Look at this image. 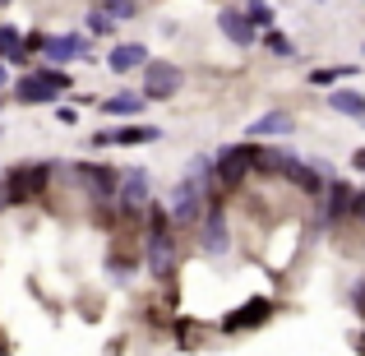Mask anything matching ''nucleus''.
Here are the masks:
<instances>
[{"label": "nucleus", "instance_id": "1", "mask_svg": "<svg viewBox=\"0 0 365 356\" xmlns=\"http://www.w3.org/2000/svg\"><path fill=\"white\" fill-rule=\"evenodd\" d=\"M171 213L162 204H148V245H143V255H148V278H158V283H171L176 278V236H171Z\"/></svg>", "mask_w": 365, "mask_h": 356}, {"label": "nucleus", "instance_id": "2", "mask_svg": "<svg viewBox=\"0 0 365 356\" xmlns=\"http://www.w3.org/2000/svg\"><path fill=\"white\" fill-rule=\"evenodd\" d=\"M208 195H213V190H208L204 180L180 176L176 185H171V199H167L171 223H180V227H199V223H204V213H208Z\"/></svg>", "mask_w": 365, "mask_h": 356}, {"label": "nucleus", "instance_id": "3", "mask_svg": "<svg viewBox=\"0 0 365 356\" xmlns=\"http://www.w3.org/2000/svg\"><path fill=\"white\" fill-rule=\"evenodd\" d=\"M51 167H56V162H14V167L5 171V199H9V208L33 204V199L46 190V180H51Z\"/></svg>", "mask_w": 365, "mask_h": 356}, {"label": "nucleus", "instance_id": "4", "mask_svg": "<svg viewBox=\"0 0 365 356\" xmlns=\"http://www.w3.org/2000/svg\"><path fill=\"white\" fill-rule=\"evenodd\" d=\"M61 93H70V74H65V70H51V65H37L33 74H24V79L14 83V98L24 102V107L56 102Z\"/></svg>", "mask_w": 365, "mask_h": 356}, {"label": "nucleus", "instance_id": "5", "mask_svg": "<svg viewBox=\"0 0 365 356\" xmlns=\"http://www.w3.org/2000/svg\"><path fill=\"white\" fill-rule=\"evenodd\" d=\"M264 153H268V148H259L255 139H245V143H227V148L213 158V162H217V180H222V185H236L241 176H250V171L264 167Z\"/></svg>", "mask_w": 365, "mask_h": 356}, {"label": "nucleus", "instance_id": "6", "mask_svg": "<svg viewBox=\"0 0 365 356\" xmlns=\"http://www.w3.org/2000/svg\"><path fill=\"white\" fill-rule=\"evenodd\" d=\"M74 180L83 185V195L98 199V204H111L120 190V171L107 167V162H74Z\"/></svg>", "mask_w": 365, "mask_h": 356}, {"label": "nucleus", "instance_id": "7", "mask_svg": "<svg viewBox=\"0 0 365 356\" xmlns=\"http://www.w3.org/2000/svg\"><path fill=\"white\" fill-rule=\"evenodd\" d=\"M185 88V70L171 61H148L143 65V98L148 102H171Z\"/></svg>", "mask_w": 365, "mask_h": 356}, {"label": "nucleus", "instance_id": "8", "mask_svg": "<svg viewBox=\"0 0 365 356\" xmlns=\"http://www.w3.org/2000/svg\"><path fill=\"white\" fill-rule=\"evenodd\" d=\"M199 250L204 255H227L232 250V232L222 223V195H208V213L199 223Z\"/></svg>", "mask_w": 365, "mask_h": 356}, {"label": "nucleus", "instance_id": "9", "mask_svg": "<svg viewBox=\"0 0 365 356\" xmlns=\"http://www.w3.org/2000/svg\"><path fill=\"white\" fill-rule=\"evenodd\" d=\"M148 190H153V180H148V171H143V167L120 171V190H116L120 213H139L143 204H153V199H148Z\"/></svg>", "mask_w": 365, "mask_h": 356}, {"label": "nucleus", "instance_id": "10", "mask_svg": "<svg viewBox=\"0 0 365 356\" xmlns=\"http://www.w3.org/2000/svg\"><path fill=\"white\" fill-rule=\"evenodd\" d=\"M292 130H296V116H292V111H282V107L259 111V116L245 125V134H250L255 143H259V139H282V134H292Z\"/></svg>", "mask_w": 365, "mask_h": 356}, {"label": "nucleus", "instance_id": "11", "mask_svg": "<svg viewBox=\"0 0 365 356\" xmlns=\"http://www.w3.org/2000/svg\"><path fill=\"white\" fill-rule=\"evenodd\" d=\"M46 61L51 65H65V61H83V56L93 51V42L83 33H61V37H46Z\"/></svg>", "mask_w": 365, "mask_h": 356}, {"label": "nucleus", "instance_id": "12", "mask_svg": "<svg viewBox=\"0 0 365 356\" xmlns=\"http://www.w3.org/2000/svg\"><path fill=\"white\" fill-rule=\"evenodd\" d=\"M217 28H222V37L236 42V46H255L259 42V28L250 24L241 9H222V14H217Z\"/></svg>", "mask_w": 365, "mask_h": 356}, {"label": "nucleus", "instance_id": "13", "mask_svg": "<svg viewBox=\"0 0 365 356\" xmlns=\"http://www.w3.org/2000/svg\"><path fill=\"white\" fill-rule=\"evenodd\" d=\"M107 65H111V74L143 70V65H148V46H143V42H116L111 56H107Z\"/></svg>", "mask_w": 365, "mask_h": 356}, {"label": "nucleus", "instance_id": "14", "mask_svg": "<svg viewBox=\"0 0 365 356\" xmlns=\"http://www.w3.org/2000/svg\"><path fill=\"white\" fill-rule=\"evenodd\" d=\"M356 195H361V190H351L347 180H333V185H329V204H324L329 223H342V218H356Z\"/></svg>", "mask_w": 365, "mask_h": 356}, {"label": "nucleus", "instance_id": "15", "mask_svg": "<svg viewBox=\"0 0 365 356\" xmlns=\"http://www.w3.org/2000/svg\"><path fill=\"white\" fill-rule=\"evenodd\" d=\"M268 315H273V301H259V296H255V301H245L241 310L232 315V320H222V329H227V333H241V329H255V324H264Z\"/></svg>", "mask_w": 365, "mask_h": 356}, {"label": "nucleus", "instance_id": "16", "mask_svg": "<svg viewBox=\"0 0 365 356\" xmlns=\"http://www.w3.org/2000/svg\"><path fill=\"white\" fill-rule=\"evenodd\" d=\"M324 102H329V111H338V116L365 121V93L361 88H333V93H324Z\"/></svg>", "mask_w": 365, "mask_h": 356}, {"label": "nucleus", "instance_id": "17", "mask_svg": "<svg viewBox=\"0 0 365 356\" xmlns=\"http://www.w3.org/2000/svg\"><path fill=\"white\" fill-rule=\"evenodd\" d=\"M287 180H292L301 195H319V190H324V171L314 167V162H301V158H292V167H287Z\"/></svg>", "mask_w": 365, "mask_h": 356}, {"label": "nucleus", "instance_id": "18", "mask_svg": "<svg viewBox=\"0 0 365 356\" xmlns=\"http://www.w3.org/2000/svg\"><path fill=\"white\" fill-rule=\"evenodd\" d=\"M143 107H148L143 93H111V98H102V111H107V116H139Z\"/></svg>", "mask_w": 365, "mask_h": 356}, {"label": "nucleus", "instance_id": "19", "mask_svg": "<svg viewBox=\"0 0 365 356\" xmlns=\"http://www.w3.org/2000/svg\"><path fill=\"white\" fill-rule=\"evenodd\" d=\"M162 130L158 125H125V130H116V148H143V143H158Z\"/></svg>", "mask_w": 365, "mask_h": 356}, {"label": "nucleus", "instance_id": "20", "mask_svg": "<svg viewBox=\"0 0 365 356\" xmlns=\"http://www.w3.org/2000/svg\"><path fill=\"white\" fill-rule=\"evenodd\" d=\"M0 61H14V65H28V51H24V37L19 28L0 24Z\"/></svg>", "mask_w": 365, "mask_h": 356}, {"label": "nucleus", "instance_id": "21", "mask_svg": "<svg viewBox=\"0 0 365 356\" xmlns=\"http://www.w3.org/2000/svg\"><path fill=\"white\" fill-rule=\"evenodd\" d=\"M338 79H351V65H324V70H310V83H319V88H338Z\"/></svg>", "mask_w": 365, "mask_h": 356}, {"label": "nucleus", "instance_id": "22", "mask_svg": "<svg viewBox=\"0 0 365 356\" xmlns=\"http://www.w3.org/2000/svg\"><path fill=\"white\" fill-rule=\"evenodd\" d=\"M102 9H107V14L116 19V24H125V19H134V14H139V0H107Z\"/></svg>", "mask_w": 365, "mask_h": 356}, {"label": "nucleus", "instance_id": "23", "mask_svg": "<svg viewBox=\"0 0 365 356\" xmlns=\"http://www.w3.org/2000/svg\"><path fill=\"white\" fill-rule=\"evenodd\" d=\"M111 28H116V19H111L107 9H93V14H88V33H93V37H107Z\"/></svg>", "mask_w": 365, "mask_h": 356}, {"label": "nucleus", "instance_id": "24", "mask_svg": "<svg viewBox=\"0 0 365 356\" xmlns=\"http://www.w3.org/2000/svg\"><path fill=\"white\" fill-rule=\"evenodd\" d=\"M264 46H268V51H273V56H277V61H292V56H296V46H292V42H287V37H282V33H268V37H264Z\"/></svg>", "mask_w": 365, "mask_h": 356}, {"label": "nucleus", "instance_id": "25", "mask_svg": "<svg viewBox=\"0 0 365 356\" xmlns=\"http://www.w3.org/2000/svg\"><path fill=\"white\" fill-rule=\"evenodd\" d=\"M245 19H250V24H255V28H273V19H277V14H273V9H268V5H255V9H250Z\"/></svg>", "mask_w": 365, "mask_h": 356}, {"label": "nucleus", "instance_id": "26", "mask_svg": "<svg viewBox=\"0 0 365 356\" xmlns=\"http://www.w3.org/2000/svg\"><path fill=\"white\" fill-rule=\"evenodd\" d=\"M56 121H61V125H79V111H74V107H61V111H56Z\"/></svg>", "mask_w": 365, "mask_h": 356}, {"label": "nucleus", "instance_id": "27", "mask_svg": "<svg viewBox=\"0 0 365 356\" xmlns=\"http://www.w3.org/2000/svg\"><path fill=\"white\" fill-rule=\"evenodd\" d=\"M5 83H9V70H5V61H0V93H5Z\"/></svg>", "mask_w": 365, "mask_h": 356}, {"label": "nucleus", "instance_id": "28", "mask_svg": "<svg viewBox=\"0 0 365 356\" xmlns=\"http://www.w3.org/2000/svg\"><path fill=\"white\" fill-rule=\"evenodd\" d=\"M0 208H9V199H5V176H0Z\"/></svg>", "mask_w": 365, "mask_h": 356}, {"label": "nucleus", "instance_id": "29", "mask_svg": "<svg viewBox=\"0 0 365 356\" xmlns=\"http://www.w3.org/2000/svg\"><path fill=\"white\" fill-rule=\"evenodd\" d=\"M351 162H356V167L365 171V148H361V153H356V158H351Z\"/></svg>", "mask_w": 365, "mask_h": 356}, {"label": "nucleus", "instance_id": "30", "mask_svg": "<svg viewBox=\"0 0 365 356\" xmlns=\"http://www.w3.org/2000/svg\"><path fill=\"white\" fill-rule=\"evenodd\" d=\"M5 5H14V0H0V9H5Z\"/></svg>", "mask_w": 365, "mask_h": 356}, {"label": "nucleus", "instance_id": "31", "mask_svg": "<svg viewBox=\"0 0 365 356\" xmlns=\"http://www.w3.org/2000/svg\"><path fill=\"white\" fill-rule=\"evenodd\" d=\"M0 107H5V98H0Z\"/></svg>", "mask_w": 365, "mask_h": 356}]
</instances>
